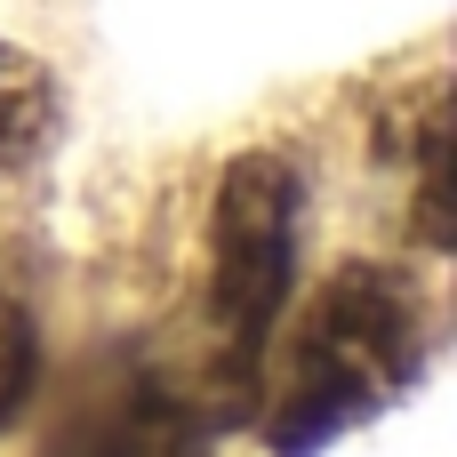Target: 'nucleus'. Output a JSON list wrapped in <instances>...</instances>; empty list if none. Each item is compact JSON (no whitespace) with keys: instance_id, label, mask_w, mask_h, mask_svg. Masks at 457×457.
Masks as SVG:
<instances>
[{"instance_id":"nucleus-2","label":"nucleus","mask_w":457,"mask_h":457,"mask_svg":"<svg viewBox=\"0 0 457 457\" xmlns=\"http://www.w3.org/2000/svg\"><path fill=\"white\" fill-rule=\"evenodd\" d=\"M297 169L281 153H241L217 185L209 209V345H217V418H241L257 402V370H265V337L289 305V273H297Z\"/></svg>"},{"instance_id":"nucleus-1","label":"nucleus","mask_w":457,"mask_h":457,"mask_svg":"<svg viewBox=\"0 0 457 457\" xmlns=\"http://www.w3.org/2000/svg\"><path fill=\"white\" fill-rule=\"evenodd\" d=\"M426 361V321H418V297L402 273L386 265H345L297 345H289V378H281V402L265 418L273 450L281 457H313L329 450L337 434H353L361 418H378Z\"/></svg>"},{"instance_id":"nucleus-5","label":"nucleus","mask_w":457,"mask_h":457,"mask_svg":"<svg viewBox=\"0 0 457 457\" xmlns=\"http://www.w3.org/2000/svg\"><path fill=\"white\" fill-rule=\"evenodd\" d=\"M418 241L450 249V96L426 88L418 104Z\"/></svg>"},{"instance_id":"nucleus-6","label":"nucleus","mask_w":457,"mask_h":457,"mask_svg":"<svg viewBox=\"0 0 457 457\" xmlns=\"http://www.w3.org/2000/svg\"><path fill=\"white\" fill-rule=\"evenodd\" d=\"M32 370H40L32 321H24V305H16V297H0V426L24 410V394H32Z\"/></svg>"},{"instance_id":"nucleus-4","label":"nucleus","mask_w":457,"mask_h":457,"mask_svg":"<svg viewBox=\"0 0 457 457\" xmlns=\"http://www.w3.org/2000/svg\"><path fill=\"white\" fill-rule=\"evenodd\" d=\"M48 129H56V88H48V72H40L24 48L0 40V185L40 161Z\"/></svg>"},{"instance_id":"nucleus-3","label":"nucleus","mask_w":457,"mask_h":457,"mask_svg":"<svg viewBox=\"0 0 457 457\" xmlns=\"http://www.w3.org/2000/svg\"><path fill=\"white\" fill-rule=\"evenodd\" d=\"M64 457H209V410L161 378H129L72 426Z\"/></svg>"}]
</instances>
